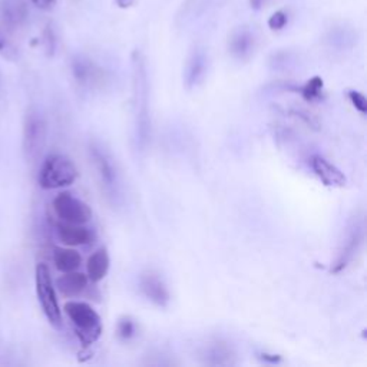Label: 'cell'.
<instances>
[{
	"label": "cell",
	"mask_w": 367,
	"mask_h": 367,
	"mask_svg": "<svg viewBox=\"0 0 367 367\" xmlns=\"http://www.w3.org/2000/svg\"><path fill=\"white\" fill-rule=\"evenodd\" d=\"M56 234L59 241L66 247L88 246L94 240V234L84 224L59 223L56 226Z\"/></svg>",
	"instance_id": "cell-14"
},
{
	"label": "cell",
	"mask_w": 367,
	"mask_h": 367,
	"mask_svg": "<svg viewBox=\"0 0 367 367\" xmlns=\"http://www.w3.org/2000/svg\"><path fill=\"white\" fill-rule=\"evenodd\" d=\"M43 45H45V50L49 55H53L56 48V36L52 26H46L43 31Z\"/></svg>",
	"instance_id": "cell-25"
},
{
	"label": "cell",
	"mask_w": 367,
	"mask_h": 367,
	"mask_svg": "<svg viewBox=\"0 0 367 367\" xmlns=\"http://www.w3.org/2000/svg\"><path fill=\"white\" fill-rule=\"evenodd\" d=\"M0 55L8 60H16L19 56L16 46L2 32H0Z\"/></svg>",
	"instance_id": "cell-22"
},
{
	"label": "cell",
	"mask_w": 367,
	"mask_h": 367,
	"mask_svg": "<svg viewBox=\"0 0 367 367\" xmlns=\"http://www.w3.org/2000/svg\"><path fill=\"white\" fill-rule=\"evenodd\" d=\"M323 80L320 77H314L312 80H309L300 89V94L303 97L305 101L307 102H316L319 99H322L323 97Z\"/></svg>",
	"instance_id": "cell-20"
},
{
	"label": "cell",
	"mask_w": 367,
	"mask_h": 367,
	"mask_svg": "<svg viewBox=\"0 0 367 367\" xmlns=\"http://www.w3.org/2000/svg\"><path fill=\"white\" fill-rule=\"evenodd\" d=\"M89 154H91V160L95 167L99 184L102 185L104 192L106 194V197L109 199L116 202V199L119 197V188H121L116 163L114 161L111 154L98 143L91 145Z\"/></svg>",
	"instance_id": "cell-6"
},
{
	"label": "cell",
	"mask_w": 367,
	"mask_h": 367,
	"mask_svg": "<svg viewBox=\"0 0 367 367\" xmlns=\"http://www.w3.org/2000/svg\"><path fill=\"white\" fill-rule=\"evenodd\" d=\"M204 363L209 366H233L236 364V354L233 349L223 341H215L207 346L202 353Z\"/></svg>",
	"instance_id": "cell-17"
},
{
	"label": "cell",
	"mask_w": 367,
	"mask_h": 367,
	"mask_svg": "<svg viewBox=\"0 0 367 367\" xmlns=\"http://www.w3.org/2000/svg\"><path fill=\"white\" fill-rule=\"evenodd\" d=\"M256 49V36L254 33L243 26L237 28L229 39V50L231 56H234L239 60H246L248 59Z\"/></svg>",
	"instance_id": "cell-15"
},
{
	"label": "cell",
	"mask_w": 367,
	"mask_h": 367,
	"mask_svg": "<svg viewBox=\"0 0 367 367\" xmlns=\"http://www.w3.org/2000/svg\"><path fill=\"white\" fill-rule=\"evenodd\" d=\"M53 264L60 273L77 271L82 264V257L70 247H56L53 250Z\"/></svg>",
	"instance_id": "cell-19"
},
{
	"label": "cell",
	"mask_w": 367,
	"mask_h": 367,
	"mask_svg": "<svg viewBox=\"0 0 367 367\" xmlns=\"http://www.w3.org/2000/svg\"><path fill=\"white\" fill-rule=\"evenodd\" d=\"M139 290L142 295L158 307H167L171 292L163 275L155 270H146L139 275Z\"/></svg>",
	"instance_id": "cell-10"
},
{
	"label": "cell",
	"mask_w": 367,
	"mask_h": 367,
	"mask_svg": "<svg viewBox=\"0 0 367 367\" xmlns=\"http://www.w3.org/2000/svg\"><path fill=\"white\" fill-rule=\"evenodd\" d=\"M132 4H133V0H116V5H118L119 8H122V9L129 8Z\"/></svg>",
	"instance_id": "cell-29"
},
{
	"label": "cell",
	"mask_w": 367,
	"mask_h": 367,
	"mask_svg": "<svg viewBox=\"0 0 367 367\" xmlns=\"http://www.w3.org/2000/svg\"><path fill=\"white\" fill-rule=\"evenodd\" d=\"M78 177V168L69 157L63 154H50L40 165L38 182L43 190H59L72 185Z\"/></svg>",
	"instance_id": "cell-3"
},
{
	"label": "cell",
	"mask_w": 367,
	"mask_h": 367,
	"mask_svg": "<svg viewBox=\"0 0 367 367\" xmlns=\"http://www.w3.org/2000/svg\"><path fill=\"white\" fill-rule=\"evenodd\" d=\"M116 334L122 341H129L136 336V323L132 317L124 316L119 319L116 326Z\"/></svg>",
	"instance_id": "cell-21"
},
{
	"label": "cell",
	"mask_w": 367,
	"mask_h": 367,
	"mask_svg": "<svg viewBox=\"0 0 367 367\" xmlns=\"http://www.w3.org/2000/svg\"><path fill=\"white\" fill-rule=\"evenodd\" d=\"M0 19L11 29L22 28L29 19L26 0H0Z\"/></svg>",
	"instance_id": "cell-13"
},
{
	"label": "cell",
	"mask_w": 367,
	"mask_h": 367,
	"mask_svg": "<svg viewBox=\"0 0 367 367\" xmlns=\"http://www.w3.org/2000/svg\"><path fill=\"white\" fill-rule=\"evenodd\" d=\"M310 165H312L313 172L317 175V178L326 187L341 188V187L346 185V182H347L346 175L334 164H332L327 158H324L323 155H319V154L312 155Z\"/></svg>",
	"instance_id": "cell-12"
},
{
	"label": "cell",
	"mask_w": 367,
	"mask_h": 367,
	"mask_svg": "<svg viewBox=\"0 0 367 367\" xmlns=\"http://www.w3.org/2000/svg\"><path fill=\"white\" fill-rule=\"evenodd\" d=\"M52 208L60 223L88 224L92 219L91 207L70 192H60L52 201Z\"/></svg>",
	"instance_id": "cell-7"
},
{
	"label": "cell",
	"mask_w": 367,
	"mask_h": 367,
	"mask_svg": "<svg viewBox=\"0 0 367 367\" xmlns=\"http://www.w3.org/2000/svg\"><path fill=\"white\" fill-rule=\"evenodd\" d=\"M347 98L350 101V104L353 105V108L360 114V115H366L367 114V99L366 97L358 92V91H349L347 92Z\"/></svg>",
	"instance_id": "cell-23"
},
{
	"label": "cell",
	"mask_w": 367,
	"mask_h": 367,
	"mask_svg": "<svg viewBox=\"0 0 367 367\" xmlns=\"http://www.w3.org/2000/svg\"><path fill=\"white\" fill-rule=\"evenodd\" d=\"M88 283H89L88 275L77 270L70 273H63V275H60L56 280V287L65 297L73 299L82 295L88 287Z\"/></svg>",
	"instance_id": "cell-16"
},
{
	"label": "cell",
	"mask_w": 367,
	"mask_h": 367,
	"mask_svg": "<svg viewBox=\"0 0 367 367\" xmlns=\"http://www.w3.org/2000/svg\"><path fill=\"white\" fill-rule=\"evenodd\" d=\"M208 57L202 48H194L188 56L185 72H184V82L188 89L197 88L207 75Z\"/></svg>",
	"instance_id": "cell-11"
},
{
	"label": "cell",
	"mask_w": 367,
	"mask_h": 367,
	"mask_svg": "<svg viewBox=\"0 0 367 367\" xmlns=\"http://www.w3.org/2000/svg\"><path fill=\"white\" fill-rule=\"evenodd\" d=\"M287 22H288L287 13H285L284 11H278V12H275V13H273V15L270 16V19H268V28H270L271 31H281V29L285 28Z\"/></svg>",
	"instance_id": "cell-24"
},
{
	"label": "cell",
	"mask_w": 367,
	"mask_h": 367,
	"mask_svg": "<svg viewBox=\"0 0 367 367\" xmlns=\"http://www.w3.org/2000/svg\"><path fill=\"white\" fill-rule=\"evenodd\" d=\"M48 139V124L42 114L31 108L23 119L22 129V151L26 161H36L46 145Z\"/></svg>",
	"instance_id": "cell-4"
},
{
	"label": "cell",
	"mask_w": 367,
	"mask_h": 367,
	"mask_svg": "<svg viewBox=\"0 0 367 367\" xmlns=\"http://www.w3.org/2000/svg\"><path fill=\"white\" fill-rule=\"evenodd\" d=\"M0 87H2V77H0Z\"/></svg>",
	"instance_id": "cell-30"
},
{
	"label": "cell",
	"mask_w": 367,
	"mask_h": 367,
	"mask_svg": "<svg viewBox=\"0 0 367 367\" xmlns=\"http://www.w3.org/2000/svg\"><path fill=\"white\" fill-rule=\"evenodd\" d=\"M363 244H364V219L360 217L353 219V223L350 224L347 234L344 237V241L339 250L337 258L332 265V273L337 274L346 270L353 263L356 256L361 251Z\"/></svg>",
	"instance_id": "cell-8"
},
{
	"label": "cell",
	"mask_w": 367,
	"mask_h": 367,
	"mask_svg": "<svg viewBox=\"0 0 367 367\" xmlns=\"http://www.w3.org/2000/svg\"><path fill=\"white\" fill-rule=\"evenodd\" d=\"M70 70L73 80L78 82V85L87 89H101L108 81L106 72L92 59L84 55L73 56L70 62Z\"/></svg>",
	"instance_id": "cell-9"
},
{
	"label": "cell",
	"mask_w": 367,
	"mask_h": 367,
	"mask_svg": "<svg viewBox=\"0 0 367 367\" xmlns=\"http://www.w3.org/2000/svg\"><path fill=\"white\" fill-rule=\"evenodd\" d=\"M31 2L40 11H52L56 5V0H31Z\"/></svg>",
	"instance_id": "cell-26"
},
{
	"label": "cell",
	"mask_w": 367,
	"mask_h": 367,
	"mask_svg": "<svg viewBox=\"0 0 367 367\" xmlns=\"http://www.w3.org/2000/svg\"><path fill=\"white\" fill-rule=\"evenodd\" d=\"M111 267V258L109 253L105 247L98 248L92 256L88 258L87 263V271H88V278L92 283H99L102 281L109 271Z\"/></svg>",
	"instance_id": "cell-18"
},
{
	"label": "cell",
	"mask_w": 367,
	"mask_h": 367,
	"mask_svg": "<svg viewBox=\"0 0 367 367\" xmlns=\"http://www.w3.org/2000/svg\"><path fill=\"white\" fill-rule=\"evenodd\" d=\"M132 102L136 148H139V151H145L151 141L150 81L146 62L141 50H133L132 53Z\"/></svg>",
	"instance_id": "cell-1"
},
{
	"label": "cell",
	"mask_w": 367,
	"mask_h": 367,
	"mask_svg": "<svg viewBox=\"0 0 367 367\" xmlns=\"http://www.w3.org/2000/svg\"><path fill=\"white\" fill-rule=\"evenodd\" d=\"M264 363H271V364H277V363H280L281 361V356H278V354H271V353H260V356H258Z\"/></svg>",
	"instance_id": "cell-27"
},
{
	"label": "cell",
	"mask_w": 367,
	"mask_h": 367,
	"mask_svg": "<svg viewBox=\"0 0 367 367\" xmlns=\"http://www.w3.org/2000/svg\"><path fill=\"white\" fill-rule=\"evenodd\" d=\"M63 310L84 347H89L101 339L104 333V324L101 316L91 305L72 300L65 303Z\"/></svg>",
	"instance_id": "cell-2"
},
{
	"label": "cell",
	"mask_w": 367,
	"mask_h": 367,
	"mask_svg": "<svg viewBox=\"0 0 367 367\" xmlns=\"http://www.w3.org/2000/svg\"><path fill=\"white\" fill-rule=\"evenodd\" d=\"M35 283H36V295L42 312L48 322L59 329L62 326V310L59 306L56 288L50 275V270L46 264L40 263L35 271Z\"/></svg>",
	"instance_id": "cell-5"
},
{
	"label": "cell",
	"mask_w": 367,
	"mask_h": 367,
	"mask_svg": "<svg viewBox=\"0 0 367 367\" xmlns=\"http://www.w3.org/2000/svg\"><path fill=\"white\" fill-rule=\"evenodd\" d=\"M271 2V0H250V6L254 9V11H260L263 9L265 5H268Z\"/></svg>",
	"instance_id": "cell-28"
}]
</instances>
